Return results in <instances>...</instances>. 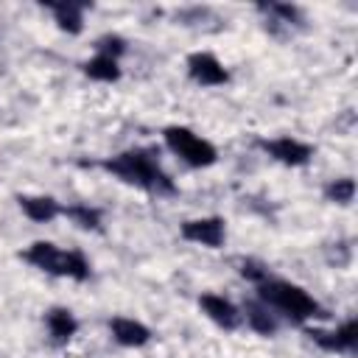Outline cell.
Instances as JSON below:
<instances>
[{
  "instance_id": "6da1fadb",
  "label": "cell",
  "mask_w": 358,
  "mask_h": 358,
  "mask_svg": "<svg viewBox=\"0 0 358 358\" xmlns=\"http://www.w3.org/2000/svg\"><path fill=\"white\" fill-rule=\"evenodd\" d=\"M101 171H106L109 176H115L117 182L154 193V196H173L176 193V182L171 179V173L159 165L157 151L151 148H126L117 151L112 157H103L98 162Z\"/></svg>"
},
{
  "instance_id": "7a4b0ae2",
  "label": "cell",
  "mask_w": 358,
  "mask_h": 358,
  "mask_svg": "<svg viewBox=\"0 0 358 358\" xmlns=\"http://www.w3.org/2000/svg\"><path fill=\"white\" fill-rule=\"evenodd\" d=\"M257 291V299L271 308L274 313L285 316L288 322L294 324H308L310 319H319V316H327L324 308L296 282H288V280H277V277H266L263 282L255 285Z\"/></svg>"
},
{
  "instance_id": "3957f363",
  "label": "cell",
  "mask_w": 358,
  "mask_h": 358,
  "mask_svg": "<svg viewBox=\"0 0 358 358\" xmlns=\"http://www.w3.org/2000/svg\"><path fill=\"white\" fill-rule=\"evenodd\" d=\"M20 257L25 263H31L34 268L53 274V277H70L76 282H87L92 268L90 260L84 257V252L78 249H59L50 241H34L25 252H20Z\"/></svg>"
},
{
  "instance_id": "277c9868",
  "label": "cell",
  "mask_w": 358,
  "mask_h": 358,
  "mask_svg": "<svg viewBox=\"0 0 358 358\" xmlns=\"http://www.w3.org/2000/svg\"><path fill=\"white\" fill-rule=\"evenodd\" d=\"M162 140L171 148V154H176L190 168H210L218 159V148L187 126H165Z\"/></svg>"
},
{
  "instance_id": "5b68a950",
  "label": "cell",
  "mask_w": 358,
  "mask_h": 358,
  "mask_svg": "<svg viewBox=\"0 0 358 358\" xmlns=\"http://www.w3.org/2000/svg\"><path fill=\"white\" fill-rule=\"evenodd\" d=\"M179 235L190 243H199L204 249H221L227 241V221L221 215H204V218H187L179 227Z\"/></svg>"
},
{
  "instance_id": "8992f818",
  "label": "cell",
  "mask_w": 358,
  "mask_h": 358,
  "mask_svg": "<svg viewBox=\"0 0 358 358\" xmlns=\"http://www.w3.org/2000/svg\"><path fill=\"white\" fill-rule=\"evenodd\" d=\"M257 145L280 165H288V168H302L310 162L313 157V145L310 143H302L296 137H271V140H257Z\"/></svg>"
},
{
  "instance_id": "52a82bcc",
  "label": "cell",
  "mask_w": 358,
  "mask_h": 358,
  "mask_svg": "<svg viewBox=\"0 0 358 358\" xmlns=\"http://www.w3.org/2000/svg\"><path fill=\"white\" fill-rule=\"evenodd\" d=\"M187 76L199 87H224L229 81V70L210 50H196V53L187 56Z\"/></svg>"
},
{
  "instance_id": "ba28073f",
  "label": "cell",
  "mask_w": 358,
  "mask_h": 358,
  "mask_svg": "<svg viewBox=\"0 0 358 358\" xmlns=\"http://www.w3.org/2000/svg\"><path fill=\"white\" fill-rule=\"evenodd\" d=\"M308 336H310V341H313L316 347H322L324 352H355V347H358V319H347V322L338 324L336 330L310 327Z\"/></svg>"
},
{
  "instance_id": "9c48e42d",
  "label": "cell",
  "mask_w": 358,
  "mask_h": 358,
  "mask_svg": "<svg viewBox=\"0 0 358 358\" xmlns=\"http://www.w3.org/2000/svg\"><path fill=\"white\" fill-rule=\"evenodd\" d=\"M199 308H201V313H204L213 324H218L221 330H235V327L243 322L241 308H238L235 302H229L227 296H221V294H201V296H199Z\"/></svg>"
},
{
  "instance_id": "30bf717a",
  "label": "cell",
  "mask_w": 358,
  "mask_h": 358,
  "mask_svg": "<svg viewBox=\"0 0 358 358\" xmlns=\"http://www.w3.org/2000/svg\"><path fill=\"white\" fill-rule=\"evenodd\" d=\"M109 333L112 338L120 344V347H129V350H137V347H145L151 341V327L131 319V316H115L109 319Z\"/></svg>"
},
{
  "instance_id": "8fae6325",
  "label": "cell",
  "mask_w": 358,
  "mask_h": 358,
  "mask_svg": "<svg viewBox=\"0 0 358 358\" xmlns=\"http://www.w3.org/2000/svg\"><path fill=\"white\" fill-rule=\"evenodd\" d=\"M45 327H48V336H50V344L53 347H64L76 333H78V319L70 308H50L45 313Z\"/></svg>"
},
{
  "instance_id": "7c38bea8",
  "label": "cell",
  "mask_w": 358,
  "mask_h": 358,
  "mask_svg": "<svg viewBox=\"0 0 358 358\" xmlns=\"http://www.w3.org/2000/svg\"><path fill=\"white\" fill-rule=\"evenodd\" d=\"M17 204H20V210L31 218V221H36V224H48V221H53V218H59L62 215V204L53 199V196H34V193H20L17 196Z\"/></svg>"
},
{
  "instance_id": "4fadbf2b",
  "label": "cell",
  "mask_w": 358,
  "mask_h": 358,
  "mask_svg": "<svg viewBox=\"0 0 358 358\" xmlns=\"http://www.w3.org/2000/svg\"><path fill=\"white\" fill-rule=\"evenodd\" d=\"M243 319H246V324L257 333V336H266V338H271L274 333H277V313L271 310V308H266L260 299H249L246 305H243V313H241Z\"/></svg>"
},
{
  "instance_id": "5bb4252c",
  "label": "cell",
  "mask_w": 358,
  "mask_h": 358,
  "mask_svg": "<svg viewBox=\"0 0 358 358\" xmlns=\"http://www.w3.org/2000/svg\"><path fill=\"white\" fill-rule=\"evenodd\" d=\"M45 8L53 14L56 25L64 34H81L84 31V8L87 3H45Z\"/></svg>"
},
{
  "instance_id": "9a60e30c",
  "label": "cell",
  "mask_w": 358,
  "mask_h": 358,
  "mask_svg": "<svg viewBox=\"0 0 358 358\" xmlns=\"http://www.w3.org/2000/svg\"><path fill=\"white\" fill-rule=\"evenodd\" d=\"M81 70H84L87 78L101 81V84H115V81H120V76H123L120 62L112 59V56H103V53H95L92 59H87V62L81 64Z\"/></svg>"
},
{
  "instance_id": "2e32d148",
  "label": "cell",
  "mask_w": 358,
  "mask_h": 358,
  "mask_svg": "<svg viewBox=\"0 0 358 358\" xmlns=\"http://www.w3.org/2000/svg\"><path fill=\"white\" fill-rule=\"evenodd\" d=\"M62 215H67L78 229H87V232H101L103 229V215L98 207H90V204H67L62 207Z\"/></svg>"
},
{
  "instance_id": "e0dca14e",
  "label": "cell",
  "mask_w": 358,
  "mask_h": 358,
  "mask_svg": "<svg viewBox=\"0 0 358 358\" xmlns=\"http://www.w3.org/2000/svg\"><path fill=\"white\" fill-rule=\"evenodd\" d=\"M324 199L333 201V204H341V207L352 204V199H355V179H352V176L333 179V182L324 187Z\"/></svg>"
},
{
  "instance_id": "ac0fdd59",
  "label": "cell",
  "mask_w": 358,
  "mask_h": 358,
  "mask_svg": "<svg viewBox=\"0 0 358 358\" xmlns=\"http://www.w3.org/2000/svg\"><path fill=\"white\" fill-rule=\"evenodd\" d=\"M95 50H98V53H103V56L120 59V56L126 53V39H123V36H117V34H106V36H101V39L95 42Z\"/></svg>"
},
{
  "instance_id": "d6986e66",
  "label": "cell",
  "mask_w": 358,
  "mask_h": 358,
  "mask_svg": "<svg viewBox=\"0 0 358 358\" xmlns=\"http://www.w3.org/2000/svg\"><path fill=\"white\" fill-rule=\"evenodd\" d=\"M260 8L268 11V14H277L280 22H288V25H299V20H302V11L296 6H288V3H268V6H260Z\"/></svg>"
},
{
  "instance_id": "ffe728a7",
  "label": "cell",
  "mask_w": 358,
  "mask_h": 358,
  "mask_svg": "<svg viewBox=\"0 0 358 358\" xmlns=\"http://www.w3.org/2000/svg\"><path fill=\"white\" fill-rule=\"evenodd\" d=\"M241 277L257 285V282H263V280L268 277V268H266L263 263H257V260L246 257V260H241Z\"/></svg>"
}]
</instances>
